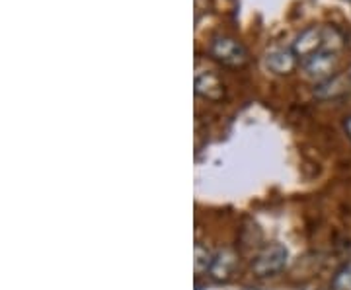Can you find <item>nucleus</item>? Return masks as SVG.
I'll return each mask as SVG.
<instances>
[{
    "mask_svg": "<svg viewBox=\"0 0 351 290\" xmlns=\"http://www.w3.org/2000/svg\"><path fill=\"white\" fill-rule=\"evenodd\" d=\"M209 55L217 63L228 68H242L250 61V53L240 43L239 39L228 36H215L209 43Z\"/></svg>",
    "mask_w": 351,
    "mask_h": 290,
    "instance_id": "f257e3e1",
    "label": "nucleus"
},
{
    "mask_svg": "<svg viewBox=\"0 0 351 290\" xmlns=\"http://www.w3.org/2000/svg\"><path fill=\"white\" fill-rule=\"evenodd\" d=\"M289 263V252L285 246L281 243H267L258 252V255L252 261V273L256 277L265 278L274 277L277 273H281Z\"/></svg>",
    "mask_w": 351,
    "mask_h": 290,
    "instance_id": "f03ea898",
    "label": "nucleus"
},
{
    "mask_svg": "<svg viewBox=\"0 0 351 290\" xmlns=\"http://www.w3.org/2000/svg\"><path fill=\"white\" fill-rule=\"evenodd\" d=\"M338 68V55L332 51H320L313 55L311 59L302 61V70L308 80H313L314 84H320L328 78L336 75Z\"/></svg>",
    "mask_w": 351,
    "mask_h": 290,
    "instance_id": "7ed1b4c3",
    "label": "nucleus"
},
{
    "mask_svg": "<svg viewBox=\"0 0 351 290\" xmlns=\"http://www.w3.org/2000/svg\"><path fill=\"white\" fill-rule=\"evenodd\" d=\"M291 49L295 51V55L301 61H306V59H311L316 53L324 51V27L311 25V27L302 29L301 34L297 36V39L293 41Z\"/></svg>",
    "mask_w": 351,
    "mask_h": 290,
    "instance_id": "20e7f679",
    "label": "nucleus"
},
{
    "mask_svg": "<svg viewBox=\"0 0 351 290\" xmlns=\"http://www.w3.org/2000/svg\"><path fill=\"white\" fill-rule=\"evenodd\" d=\"M237 267H239V253L230 248H223L213 253V261L207 275L213 278L215 282H228L237 273Z\"/></svg>",
    "mask_w": 351,
    "mask_h": 290,
    "instance_id": "39448f33",
    "label": "nucleus"
},
{
    "mask_svg": "<svg viewBox=\"0 0 351 290\" xmlns=\"http://www.w3.org/2000/svg\"><path fill=\"white\" fill-rule=\"evenodd\" d=\"M299 64V57L295 55L293 49H285V47H279V49L269 51L265 55V66L274 72V75L285 76L291 75Z\"/></svg>",
    "mask_w": 351,
    "mask_h": 290,
    "instance_id": "423d86ee",
    "label": "nucleus"
},
{
    "mask_svg": "<svg viewBox=\"0 0 351 290\" xmlns=\"http://www.w3.org/2000/svg\"><path fill=\"white\" fill-rule=\"evenodd\" d=\"M351 78L348 75H334L320 84H314V96L318 100H338L341 96H346L350 92Z\"/></svg>",
    "mask_w": 351,
    "mask_h": 290,
    "instance_id": "0eeeda50",
    "label": "nucleus"
},
{
    "mask_svg": "<svg viewBox=\"0 0 351 290\" xmlns=\"http://www.w3.org/2000/svg\"><path fill=\"white\" fill-rule=\"evenodd\" d=\"M195 94L209 101H219L225 96V84L213 72H205L195 78Z\"/></svg>",
    "mask_w": 351,
    "mask_h": 290,
    "instance_id": "6e6552de",
    "label": "nucleus"
},
{
    "mask_svg": "<svg viewBox=\"0 0 351 290\" xmlns=\"http://www.w3.org/2000/svg\"><path fill=\"white\" fill-rule=\"evenodd\" d=\"M211 261H213V253L209 252L203 243H195V271L209 273Z\"/></svg>",
    "mask_w": 351,
    "mask_h": 290,
    "instance_id": "1a4fd4ad",
    "label": "nucleus"
},
{
    "mask_svg": "<svg viewBox=\"0 0 351 290\" xmlns=\"http://www.w3.org/2000/svg\"><path fill=\"white\" fill-rule=\"evenodd\" d=\"M330 290H351V263L336 271L330 282Z\"/></svg>",
    "mask_w": 351,
    "mask_h": 290,
    "instance_id": "9d476101",
    "label": "nucleus"
},
{
    "mask_svg": "<svg viewBox=\"0 0 351 290\" xmlns=\"http://www.w3.org/2000/svg\"><path fill=\"white\" fill-rule=\"evenodd\" d=\"M343 131H346L348 139L351 140V115H348V117L343 119Z\"/></svg>",
    "mask_w": 351,
    "mask_h": 290,
    "instance_id": "9b49d317",
    "label": "nucleus"
},
{
    "mask_svg": "<svg viewBox=\"0 0 351 290\" xmlns=\"http://www.w3.org/2000/svg\"><path fill=\"white\" fill-rule=\"evenodd\" d=\"M348 76H350V78H351V68H350V72H348Z\"/></svg>",
    "mask_w": 351,
    "mask_h": 290,
    "instance_id": "f8f14e48",
    "label": "nucleus"
},
{
    "mask_svg": "<svg viewBox=\"0 0 351 290\" xmlns=\"http://www.w3.org/2000/svg\"><path fill=\"white\" fill-rule=\"evenodd\" d=\"M246 290H252V289H246Z\"/></svg>",
    "mask_w": 351,
    "mask_h": 290,
    "instance_id": "ddd939ff",
    "label": "nucleus"
}]
</instances>
